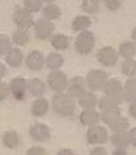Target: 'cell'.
Returning <instances> with one entry per match:
<instances>
[{
    "instance_id": "6da1fadb",
    "label": "cell",
    "mask_w": 136,
    "mask_h": 155,
    "mask_svg": "<svg viewBox=\"0 0 136 155\" xmlns=\"http://www.w3.org/2000/svg\"><path fill=\"white\" fill-rule=\"evenodd\" d=\"M52 108L55 115L62 118H68L76 112V101L68 93H55L52 97Z\"/></svg>"
},
{
    "instance_id": "cb8c5ba5",
    "label": "cell",
    "mask_w": 136,
    "mask_h": 155,
    "mask_svg": "<svg viewBox=\"0 0 136 155\" xmlns=\"http://www.w3.org/2000/svg\"><path fill=\"white\" fill-rule=\"evenodd\" d=\"M92 21L89 16L87 15H78L75 19L73 20L71 22V28L74 31H84V30H88L90 28Z\"/></svg>"
},
{
    "instance_id": "d4e9b609",
    "label": "cell",
    "mask_w": 136,
    "mask_h": 155,
    "mask_svg": "<svg viewBox=\"0 0 136 155\" xmlns=\"http://www.w3.org/2000/svg\"><path fill=\"white\" fill-rule=\"evenodd\" d=\"M69 38L62 35V34H57V35H53L51 37V45L53 49L58 50V51H65L69 48Z\"/></svg>"
},
{
    "instance_id": "44dd1931",
    "label": "cell",
    "mask_w": 136,
    "mask_h": 155,
    "mask_svg": "<svg viewBox=\"0 0 136 155\" xmlns=\"http://www.w3.org/2000/svg\"><path fill=\"white\" fill-rule=\"evenodd\" d=\"M2 140V145L9 149L17 148L21 143V139H20L19 133L16 131H7L4 133V136L1 138Z\"/></svg>"
},
{
    "instance_id": "60d3db41",
    "label": "cell",
    "mask_w": 136,
    "mask_h": 155,
    "mask_svg": "<svg viewBox=\"0 0 136 155\" xmlns=\"http://www.w3.org/2000/svg\"><path fill=\"white\" fill-rule=\"evenodd\" d=\"M112 154L113 155H127L128 153H127V149H125V148H115L113 150Z\"/></svg>"
},
{
    "instance_id": "e0dca14e",
    "label": "cell",
    "mask_w": 136,
    "mask_h": 155,
    "mask_svg": "<svg viewBox=\"0 0 136 155\" xmlns=\"http://www.w3.org/2000/svg\"><path fill=\"white\" fill-rule=\"evenodd\" d=\"M24 56L23 52L20 50L19 48H12V50L6 54V64L12 67V68H16L20 67L24 61Z\"/></svg>"
},
{
    "instance_id": "3957f363",
    "label": "cell",
    "mask_w": 136,
    "mask_h": 155,
    "mask_svg": "<svg viewBox=\"0 0 136 155\" xmlns=\"http://www.w3.org/2000/svg\"><path fill=\"white\" fill-rule=\"evenodd\" d=\"M107 80H109L107 73L104 70H98V68L89 71L85 77V82H87L88 89L95 91V93L103 91Z\"/></svg>"
},
{
    "instance_id": "d590c367",
    "label": "cell",
    "mask_w": 136,
    "mask_h": 155,
    "mask_svg": "<svg viewBox=\"0 0 136 155\" xmlns=\"http://www.w3.org/2000/svg\"><path fill=\"white\" fill-rule=\"evenodd\" d=\"M11 95V88H9V84L6 82H1L0 81V102L6 101L7 98Z\"/></svg>"
},
{
    "instance_id": "9c48e42d",
    "label": "cell",
    "mask_w": 136,
    "mask_h": 155,
    "mask_svg": "<svg viewBox=\"0 0 136 155\" xmlns=\"http://www.w3.org/2000/svg\"><path fill=\"white\" fill-rule=\"evenodd\" d=\"M13 21L15 26L17 28H23V29H30L35 25L33 14L26 8H16L13 13Z\"/></svg>"
},
{
    "instance_id": "7a4b0ae2",
    "label": "cell",
    "mask_w": 136,
    "mask_h": 155,
    "mask_svg": "<svg viewBox=\"0 0 136 155\" xmlns=\"http://www.w3.org/2000/svg\"><path fill=\"white\" fill-rule=\"evenodd\" d=\"M95 45H96V37H95L93 32L89 31V30L78 32L76 39H75V43H74V48H75L76 52L82 56L89 54L93 50Z\"/></svg>"
},
{
    "instance_id": "e575fe53",
    "label": "cell",
    "mask_w": 136,
    "mask_h": 155,
    "mask_svg": "<svg viewBox=\"0 0 136 155\" xmlns=\"http://www.w3.org/2000/svg\"><path fill=\"white\" fill-rule=\"evenodd\" d=\"M103 2L104 6L111 12H115L118 9H120V7L122 5V0H103Z\"/></svg>"
},
{
    "instance_id": "ba28073f",
    "label": "cell",
    "mask_w": 136,
    "mask_h": 155,
    "mask_svg": "<svg viewBox=\"0 0 136 155\" xmlns=\"http://www.w3.org/2000/svg\"><path fill=\"white\" fill-rule=\"evenodd\" d=\"M104 94L107 96L112 97L113 100H115L118 103L121 104L123 101V84L121 81H119L115 78L109 79L107 82L104 87Z\"/></svg>"
},
{
    "instance_id": "7402d4cb",
    "label": "cell",
    "mask_w": 136,
    "mask_h": 155,
    "mask_svg": "<svg viewBox=\"0 0 136 155\" xmlns=\"http://www.w3.org/2000/svg\"><path fill=\"white\" fill-rule=\"evenodd\" d=\"M12 41L15 45L24 46L30 42V32L29 29L23 28H16V30L12 35Z\"/></svg>"
},
{
    "instance_id": "83f0119b",
    "label": "cell",
    "mask_w": 136,
    "mask_h": 155,
    "mask_svg": "<svg viewBox=\"0 0 136 155\" xmlns=\"http://www.w3.org/2000/svg\"><path fill=\"white\" fill-rule=\"evenodd\" d=\"M120 71L125 77L135 78L136 77V60L133 58L123 59L122 64L120 66Z\"/></svg>"
},
{
    "instance_id": "2e32d148",
    "label": "cell",
    "mask_w": 136,
    "mask_h": 155,
    "mask_svg": "<svg viewBox=\"0 0 136 155\" xmlns=\"http://www.w3.org/2000/svg\"><path fill=\"white\" fill-rule=\"evenodd\" d=\"M77 104L82 109H93L98 105V97L92 91H85L77 98Z\"/></svg>"
},
{
    "instance_id": "f35d334b",
    "label": "cell",
    "mask_w": 136,
    "mask_h": 155,
    "mask_svg": "<svg viewBox=\"0 0 136 155\" xmlns=\"http://www.w3.org/2000/svg\"><path fill=\"white\" fill-rule=\"evenodd\" d=\"M128 133H129L130 146H133V147L136 148V126L133 127V129H130L129 131H128Z\"/></svg>"
},
{
    "instance_id": "ab89813d",
    "label": "cell",
    "mask_w": 136,
    "mask_h": 155,
    "mask_svg": "<svg viewBox=\"0 0 136 155\" xmlns=\"http://www.w3.org/2000/svg\"><path fill=\"white\" fill-rule=\"evenodd\" d=\"M128 114L133 119H136V101L129 103V108H128Z\"/></svg>"
},
{
    "instance_id": "f546056e",
    "label": "cell",
    "mask_w": 136,
    "mask_h": 155,
    "mask_svg": "<svg viewBox=\"0 0 136 155\" xmlns=\"http://www.w3.org/2000/svg\"><path fill=\"white\" fill-rule=\"evenodd\" d=\"M120 116H122L121 111H120V108L115 110H110V111H103L100 114V120L104 124H106L107 126H111Z\"/></svg>"
},
{
    "instance_id": "4316f807",
    "label": "cell",
    "mask_w": 136,
    "mask_h": 155,
    "mask_svg": "<svg viewBox=\"0 0 136 155\" xmlns=\"http://www.w3.org/2000/svg\"><path fill=\"white\" fill-rule=\"evenodd\" d=\"M64 65V57L58 52H51L46 57V66L50 71L59 70Z\"/></svg>"
},
{
    "instance_id": "d6a6232c",
    "label": "cell",
    "mask_w": 136,
    "mask_h": 155,
    "mask_svg": "<svg viewBox=\"0 0 136 155\" xmlns=\"http://www.w3.org/2000/svg\"><path fill=\"white\" fill-rule=\"evenodd\" d=\"M129 126H130V124H129L128 118H126V117H123V116H120L117 120L112 124L111 126H109V127L114 132V131H127V130L129 129Z\"/></svg>"
},
{
    "instance_id": "b9f144b4",
    "label": "cell",
    "mask_w": 136,
    "mask_h": 155,
    "mask_svg": "<svg viewBox=\"0 0 136 155\" xmlns=\"http://www.w3.org/2000/svg\"><path fill=\"white\" fill-rule=\"evenodd\" d=\"M6 73H7L6 65L2 64V63H0V80H1L2 78L6 75Z\"/></svg>"
},
{
    "instance_id": "5bb4252c",
    "label": "cell",
    "mask_w": 136,
    "mask_h": 155,
    "mask_svg": "<svg viewBox=\"0 0 136 155\" xmlns=\"http://www.w3.org/2000/svg\"><path fill=\"white\" fill-rule=\"evenodd\" d=\"M78 120L83 126H92L100 120V114L95 109H83L78 115Z\"/></svg>"
},
{
    "instance_id": "ac0fdd59",
    "label": "cell",
    "mask_w": 136,
    "mask_h": 155,
    "mask_svg": "<svg viewBox=\"0 0 136 155\" xmlns=\"http://www.w3.org/2000/svg\"><path fill=\"white\" fill-rule=\"evenodd\" d=\"M28 93L35 97H42L46 93V84L38 78L30 79L28 81Z\"/></svg>"
},
{
    "instance_id": "4fadbf2b",
    "label": "cell",
    "mask_w": 136,
    "mask_h": 155,
    "mask_svg": "<svg viewBox=\"0 0 136 155\" xmlns=\"http://www.w3.org/2000/svg\"><path fill=\"white\" fill-rule=\"evenodd\" d=\"M87 82L83 77H74L68 81V87H67V93L71 95L74 98H78L85 91H87Z\"/></svg>"
},
{
    "instance_id": "484cf974",
    "label": "cell",
    "mask_w": 136,
    "mask_h": 155,
    "mask_svg": "<svg viewBox=\"0 0 136 155\" xmlns=\"http://www.w3.org/2000/svg\"><path fill=\"white\" fill-rule=\"evenodd\" d=\"M42 14L43 18L50 20V21H54V20L60 19L61 16V8L55 5V4H47L45 7H43L42 9Z\"/></svg>"
},
{
    "instance_id": "5b68a950",
    "label": "cell",
    "mask_w": 136,
    "mask_h": 155,
    "mask_svg": "<svg viewBox=\"0 0 136 155\" xmlns=\"http://www.w3.org/2000/svg\"><path fill=\"white\" fill-rule=\"evenodd\" d=\"M68 81H69V79L60 70L51 71V73L47 75V86L54 93H62V91H67Z\"/></svg>"
},
{
    "instance_id": "f1b7e54d",
    "label": "cell",
    "mask_w": 136,
    "mask_h": 155,
    "mask_svg": "<svg viewBox=\"0 0 136 155\" xmlns=\"http://www.w3.org/2000/svg\"><path fill=\"white\" fill-rule=\"evenodd\" d=\"M119 105L120 104L118 103L115 100H113L112 97L105 95L102 98L98 100V109L100 110L102 112L103 111H110V110H115L119 109Z\"/></svg>"
},
{
    "instance_id": "836d02e7",
    "label": "cell",
    "mask_w": 136,
    "mask_h": 155,
    "mask_svg": "<svg viewBox=\"0 0 136 155\" xmlns=\"http://www.w3.org/2000/svg\"><path fill=\"white\" fill-rule=\"evenodd\" d=\"M13 41L6 35H0V56H6L12 50Z\"/></svg>"
},
{
    "instance_id": "8d00e7d4",
    "label": "cell",
    "mask_w": 136,
    "mask_h": 155,
    "mask_svg": "<svg viewBox=\"0 0 136 155\" xmlns=\"http://www.w3.org/2000/svg\"><path fill=\"white\" fill-rule=\"evenodd\" d=\"M46 150L43 147H31L27 150V155H45Z\"/></svg>"
},
{
    "instance_id": "4dcf8cb0",
    "label": "cell",
    "mask_w": 136,
    "mask_h": 155,
    "mask_svg": "<svg viewBox=\"0 0 136 155\" xmlns=\"http://www.w3.org/2000/svg\"><path fill=\"white\" fill-rule=\"evenodd\" d=\"M100 2L99 0H82L81 4V8L84 13L88 14H95L99 11L100 7Z\"/></svg>"
},
{
    "instance_id": "f6af8a7d",
    "label": "cell",
    "mask_w": 136,
    "mask_h": 155,
    "mask_svg": "<svg viewBox=\"0 0 136 155\" xmlns=\"http://www.w3.org/2000/svg\"><path fill=\"white\" fill-rule=\"evenodd\" d=\"M44 1V4H53V2H55L57 0H43Z\"/></svg>"
},
{
    "instance_id": "bcb514c9",
    "label": "cell",
    "mask_w": 136,
    "mask_h": 155,
    "mask_svg": "<svg viewBox=\"0 0 136 155\" xmlns=\"http://www.w3.org/2000/svg\"><path fill=\"white\" fill-rule=\"evenodd\" d=\"M99 1H103V0H99Z\"/></svg>"
},
{
    "instance_id": "30bf717a",
    "label": "cell",
    "mask_w": 136,
    "mask_h": 155,
    "mask_svg": "<svg viewBox=\"0 0 136 155\" xmlns=\"http://www.w3.org/2000/svg\"><path fill=\"white\" fill-rule=\"evenodd\" d=\"M12 96L17 101H23L28 91V81L24 78H14L9 81Z\"/></svg>"
},
{
    "instance_id": "ee69618b",
    "label": "cell",
    "mask_w": 136,
    "mask_h": 155,
    "mask_svg": "<svg viewBox=\"0 0 136 155\" xmlns=\"http://www.w3.org/2000/svg\"><path fill=\"white\" fill-rule=\"evenodd\" d=\"M131 41L136 44V27L133 29V31H131Z\"/></svg>"
},
{
    "instance_id": "603a6c76",
    "label": "cell",
    "mask_w": 136,
    "mask_h": 155,
    "mask_svg": "<svg viewBox=\"0 0 136 155\" xmlns=\"http://www.w3.org/2000/svg\"><path fill=\"white\" fill-rule=\"evenodd\" d=\"M118 52L122 59L134 58V56L136 54V44L133 41H125L119 45Z\"/></svg>"
},
{
    "instance_id": "9a60e30c",
    "label": "cell",
    "mask_w": 136,
    "mask_h": 155,
    "mask_svg": "<svg viewBox=\"0 0 136 155\" xmlns=\"http://www.w3.org/2000/svg\"><path fill=\"white\" fill-rule=\"evenodd\" d=\"M110 141L115 148L127 149L130 146L129 133L128 131H114L110 137Z\"/></svg>"
},
{
    "instance_id": "277c9868",
    "label": "cell",
    "mask_w": 136,
    "mask_h": 155,
    "mask_svg": "<svg viewBox=\"0 0 136 155\" xmlns=\"http://www.w3.org/2000/svg\"><path fill=\"white\" fill-rule=\"evenodd\" d=\"M85 139L89 145H103L109 140V131L103 125H92L89 126L85 132Z\"/></svg>"
},
{
    "instance_id": "8fae6325",
    "label": "cell",
    "mask_w": 136,
    "mask_h": 155,
    "mask_svg": "<svg viewBox=\"0 0 136 155\" xmlns=\"http://www.w3.org/2000/svg\"><path fill=\"white\" fill-rule=\"evenodd\" d=\"M29 136L36 142H46L51 138V130L44 123H35L29 130Z\"/></svg>"
},
{
    "instance_id": "1f68e13d",
    "label": "cell",
    "mask_w": 136,
    "mask_h": 155,
    "mask_svg": "<svg viewBox=\"0 0 136 155\" xmlns=\"http://www.w3.org/2000/svg\"><path fill=\"white\" fill-rule=\"evenodd\" d=\"M43 0H23V7L30 13H37L43 9Z\"/></svg>"
},
{
    "instance_id": "7c38bea8",
    "label": "cell",
    "mask_w": 136,
    "mask_h": 155,
    "mask_svg": "<svg viewBox=\"0 0 136 155\" xmlns=\"http://www.w3.org/2000/svg\"><path fill=\"white\" fill-rule=\"evenodd\" d=\"M24 61H26L27 67L33 72H38L43 70V67L46 65V58L38 50H33L31 52H29Z\"/></svg>"
},
{
    "instance_id": "52a82bcc",
    "label": "cell",
    "mask_w": 136,
    "mask_h": 155,
    "mask_svg": "<svg viewBox=\"0 0 136 155\" xmlns=\"http://www.w3.org/2000/svg\"><path fill=\"white\" fill-rule=\"evenodd\" d=\"M33 29H35V35L37 38L40 41H47L53 36L54 25L50 20L43 18V19H38L37 21H35Z\"/></svg>"
},
{
    "instance_id": "7bdbcfd3",
    "label": "cell",
    "mask_w": 136,
    "mask_h": 155,
    "mask_svg": "<svg viewBox=\"0 0 136 155\" xmlns=\"http://www.w3.org/2000/svg\"><path fill=\"white\" fill-rule=\"evenodd\" d=\"M57 154H58V155H74L75 153H74L71 149L65 148V149H60Z\"/></svg>"
},
{
    "instance_id": "d6986e66",
    "label": "cell",
    "mask_w": 136,
    "mask_h": 155,
    "mask_svg": "<svg viewBox=\"0 0 136 155\" xmlns=\"http://www.w3.org/2000/svg\"><path fill=\"white\" fill-rule=\"evenodd\" d=\"M50 110V102L44 97H37L31 105V115L33 117H44Z\"/></svg>"
},
{
    "instance_id": "74e56055",
    "label": "cell",
    "mask_w": 136,
    "mask_h": 155,
    "mask_svg": "<svg viewBox=\"0 0 136 155\" xmlns=\"http://www.w3.org/2000/svg\"><path fill=\"white\" fill-rule=\"evenodd\" d=\"M107 154V150L102 147V146H99L97 145V147H95V148H92L90 150V155H106Z\"/></svg>"
},
{
    "instance_id": "ffe728a7",
    "label": "cell",
    "mask_w": 136,
    "mask_h": 155,
    "mask_svg": "<svg viewBox=\"0 0 136 155\" xmlns=\"http://www.w3.org/2000/svg\"><path fill=\"white\" fill-rule=\"evenodd\" d=\"M123 101L128 103L136 101V77L129 78L123 84Z\"/></svg>"
},
{
    "instance_id": "8992f818",
    "label": "cell",
    "mask_w": 136,
    "mask_h": 155,
    "mask_svg": "<svg viewBox=\"0 0 136 155\" xmlns=\"http://www.w3.org/2000/svg\"><path fill=\"white\" fill-rule=\"evenodd\" d=\"M119 52L112 46L100 48L96 53V58L99 64L104 67H113L115 66L119 59Z\"/></svg>"
}]
</instances>
